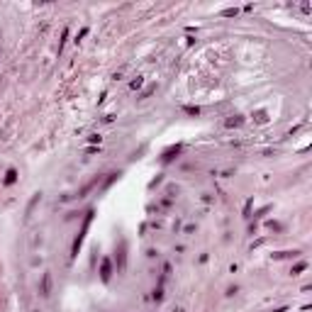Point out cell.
<instances>
[{"label": "cell", "instance_id": "cell-2", "mask_svg": "<svg viewBox=\"0 0 312 312\" xmlns=\"http://www.w3.org/2000/svg\"><path fill=\"white\" fill-rule=\"evenodd\" d=\"M102 278H105V281L110 278V261H105V263H102Z\"/></svg>", "mask_w": 312, "mask_h": 312}, {"label": "cell", "instance_id": "cell-1", "mask_svg": "<svg viewBox=\"0 0 312 312\" xmlns=\"http://www.w3.org/2000/svg\"><path fill=\"white\" fill-rule=\"evenodd\" d=\"M49 293H51V276L44 273V278H42V295H49Z\"/></svg>", "mask_w": 312, "mask_h": 312}, {"label": "cell", "instance_id": "cell-3", "mask_svg": "<svg viewBox=\"0 0 312 312\" xmlns=\"http://www.w3.org/2000/svg\"><path fill=\"white\" fill-rule=\"evenodd\" d=\"M15 181V171H7V178H5V183H12Z\"/></svg>", "mask_w": 312, "mask_h": 312}]
</instances>
